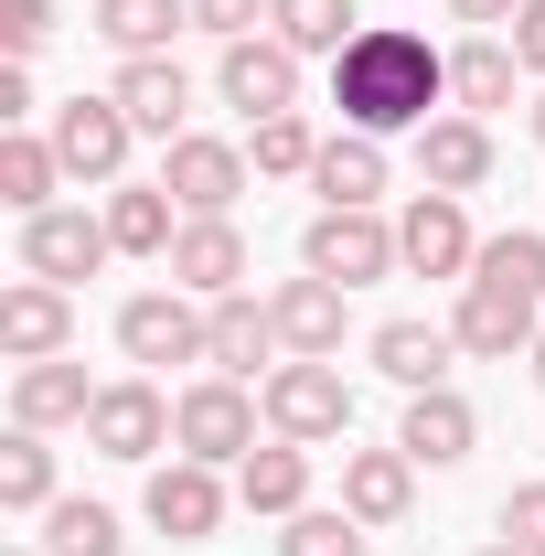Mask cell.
<instances>
[{
  "label": "cell",
  "mask_w": 545,
  "mask_h": 556,
  "mask_svg": "<svg viewBox=\"0 0 545 556\" xmlns=\"http://www.w3.org/2000/svg\"><path fill=\"white\" fill-rule=\"evenodd\" d=\"M396 257H407L417 278H471V257H481L471 204H460V193H417V204L396 214Z\"/></svg>",
  "instance_id": "9a60e30c"
},
{
  "label": "cell",
  "mask_w": 545,
  "mask_h": 556,
  "mask_svg": "<svg viewBox=\"0 0 545 556\" xmlns=\"http://www.w3.org/2000/svg\"><path fill=\"white\" fill-rule=\"evenodd\" d=\"M118 353H129L139 375L150 364H204V300L193 289H139V300H118Z\"/></svg>",
  "instance_id": "9c48e42d"
},
{
  "label": "cell",
  "mask_w": 545,
  "mask_h": 556,
  "mask_svg": "<svg viewBox=\"0 0 545 556\" xmlns=\"http://www.w3.org/2000/svg\"><path fill=\"white\" fill-rule=\"evenodd\" d=\"M54 182H65V150L33 129H0V204L11 214H54Z\"/></svg>",
  "instance_id": "83f0119b"
},
{
  "label": "cell",
  "mask_w": 545,
  "mask_h": 556,
  "mask_svg": "<svg viewBox=\"0 0 545 556\" xmlns=\"http://www.w3.org/2000/svg\"><path fill=\"white\" fill-rule=\"evenodd\" d=\"M246 150L236 139H204V129H182L172 150H161V182H172V204L182 214H236V193H246Z\"/></svg>",
  "instance_id": "4fadbf2b"
},
{
  "label": "cell",
  "mask_w": 545,
  "mask_h": 556,
  "mask_svg": "<svg viewBox=\"0 0 545 556\" xmlns=\"http://www.w3.org/2000/svg\"><path fill=\"white\" fill-rule=\"evenodd\" d=\"M449 332H460V353H481V364L535 353V332H545V225L481 236V257H471V278H460Z\"/></svg>",
  "instance_id": "7a4b0ae2"
},
{
  "label": "cell",
  "mask_w": 545,
  "mask_h": 556,
  "mask_svg": "<svg viewBox=\"0 0 545 556\" xmlns=\"http://www.w3.org/2000/svg\"><path fill=\"white\" fill-rule=\"evenodd\" d=\"M268 33L289 43V54H342V43L364 33V11H353V0H278Z\"/></svg>",
  "instance_id": "4dcf8cb0"
},
{
  "label": "cell",
  "mask_w": 545,
  "mask_h": 556,
  "mask_svg": "<svg viewBox=\"0 0 545 556\" xmlns=\"http://www.w3.org/2000/svg\"><path fill=\"white\" fill-rule=\"evenodd\" d=\"M449 353H460L449 321H375V375H385V386H407V396L449 386Z\"/></svg>",
  "instance_id": "d4e9b609"
},
{
  "label": "cell",
  "mask_w": 545,
  "mask_h": 556,
  "mask_svg": "<svg viewBox=\"0 0 545 556\" xmlns=\"http://www.w3.org/2000/svg\"><path fill=\"white\" fill-rule=\"evenodd\" d=\"M503 43H514V54H524V75L545 86V0H524V11H514V33H503Z\"/></svg>",
  "instance_id": "74e56055"
},
{
  "label": "cell",
  "mask_w": 545,
  "mask_h": 556,
  "mask_svg": "<svg viewBox=\"0 0 545 556\" xmlns=\"http://www.w3.org/2000/svg\"><path fill=\"white\" fill-rule=\"evenodd\" d=\"M65 343H75V289L11 278V289H0V353H11V364H54Z\"/></svg>",
  "instance_id": "ac0fdd59"
},
{
  "label": "cell",
  "mask_w": 545,
  "mask_h": 556,
  "mask_svg": "<svg viewBox=\"0 0 545 556\" xmlns=\"http://www.w3.org/2000/svg\"><path fill=\"white\" fill-rule=\"evenodd\" d=\"M278 0H193V22H204L214 43H246V33H268Z\"/></svg>",
  "instance_id": "8d00e7d4"
},
{
  "label": "cell",
  "mask_w": 545,
  "mask_h": 556,
  "mask_svg": "<svg viewBox=\"0 0 545 556\" xmlns=\"http://www.w3.org/2000/svg\"><path fill=\"white\" fill-rule=\"evenodd\" d=\"M0 129H33V65H0Z\"/></svg>",
  "instance_id": "f35d334b"
},
{
  "label": "cell",
  "mask_w": 545,
  "mask_h": 556,
  "mask_svg": "<svg viewBox=\"0 0 545 556\" xmlns=\"http://www.w3.org/2000/svg\"><path fill=\"white\" fill-rule=\"evenodd\" d=\"M407 503H417V460L407 450H342V514L353 525H407Z\"/></svg>",
  "instance_id": "ffe728a7"
},
{
  "label": "cell",
  "mask_w": 545,
  "mask_h": 556,
  "mask_svg": "<svg viewBox=\"0 0 545 556\" xmlns=\"http://www.w3.org/2000/svg\"><path fill=\"white\" fill-rule=\"evenodd\" d=\"M514 75H524V54H514L503 33H471V43H449V108H460V118H492V108H514Z\"/></svg>",
  "instance_id": "484cf974"
},
{
  "label": "cell",
  "mask_w": 545,
  "mask_h": 556,
  "mask_svg": "<svg viewBox=\"0 0 545 556\" xmlns=\"http://www.w3.org/2000/svg\"><path fill=\"white\" fill-rule=\"evenodd\" d=\"M417 182H428V193H481V182H492V129L460 118V108L428 118V129H417Z\"/></svg>",
  "instance_id": "7402d4cb"
},
{
  "label": "cell",
  "mask_w": 545,
  "mask_h": 556,
  "mask_svg": "<svg viewBox=\"0 0 545 556\" xmlns=\"http://www.w3.org/2000/svg\"><path fill=\"white\" fill-rule=\"evenodd\" d=\"M11 556H43V546H11Z\"/></svg>",
  "instance_id": "ee69618b"
},
{
  "label": "cell",
  "mask_w": 545,
  "mask_h": 556,
  "mask_svg": "<svg viewBox=\"0 0 545 556\" xmlns=\"http://www.w3.org/2000/svg\"><path fill=\"white\" fill-rule=\"evenodd\" d=\"M107 97H118V108L139 118V139H161V150H172L182 118H193V75L172 65V54H118V86H107Z\"/></svg>",
  "instance_id": "d6986e66"
},
{
  "label": "cell",
  "mask_w": 545,
  "mask_h": 556,
  "mask_svg": "<svg viewBox=\"0 0 545 556\" xmlns=\"http://www.w3.org/2000/svg\"><path fill=\"white\" fill-rule=\"evenodd\" d=\"M257 396H268V439H300V450H321V439H353V386H342L332 364H300V353H289V364H278Z\"/></svg>",
  "instance_id": "277c9868"
},
{
  "label": "cell",
  "mask_w": 545,
  "mask_h": 556,
  "mask_svg": "<svg viewBox=\"0 0 545 556\" xmlns=\"http://www.w3.org/2000/svg\"><path fill=\"white\" fill-rule=\"evenodd\" d=\"M86 450H97V460H161V450H172V396H161L150 375L97 386V407H86Z\"/></svg>",
  "instance_id": "8992f818"
},
{
  "label": "cell",
  "mask_w": 545,
  "mask_h": 556,
  "mask_svg": "<svg viewBox=\"0 0 545 556\" xmlns=\"http://www.w3.org/2000/svg\"><path fill=\"white\" fill-rule=\"evenodd\" d=\"M129 535H118V514L107 503H54L43 514V556H118Z\"/></svg>",
  "instance_id": "d6a6232c"
},
{
  "label": "cell",
  "mask_w": 545,
  "mask_h": 556,
  "mask_svg": "<svg viewBox=\"0 0 545 556\" xmlns=\"http://www.w3.org/2000/svg\"><path fill=\"white\" fill-rule=\"evenodd\" d=\"M268 321H278V343L300 353V364H332L342 332H353V289H332V278H278L268 289Z\"/></svg>",
  "instance_id": "5bb4252c"
},
{
  "label": "cell",
  "mask_w": 545,
  "mask_h": 556,
  "mask_svg": "<svg viewBox=\"0 0 545 556\" xmlns=\"http://www.w3.org/2000/svg\"><path fill=\"white\" fill-rule=\"evenodd\" d=\"M161 268H172V289H193V300H236L257 257H246V225L236 214H182V236H172Z\"/></svg>",
  "instance_id": "30bf717a"
},
{
  "label": "cell",
  "mask_w": 545,
  "mask_h": 556,
  "mask_svg": "<svg viewBox=\"0 0 545 556\" xmlns=\"http://www.w3.org/2000/svg\"><path fill=\"white\" fill-rule=\"evenodd\" d=\"M43 139L65 150V182H129V139H139V118L118 108V97H65Z\"/></svg>",
  "instance_id": "ba28073f"
},
{
  "label": "cell",
  "mask_w": 545,
  "mask_h": 556,
  "mask_svg": "<svg viewBox=\"0 0 545 556\" xmlns=\"http://www.w3.org/2000/svg\"><path fill=\"white\" fill-rule=\"evenodd\" d=\"M439 97H449V54L428 33H407V22H364L332 54V108H342V129H364V139L428 129Z\"/></svg>",
  "instance_id": "6da1fadb"
},
{
  "label": "cell",
  "mask_w": 545,
  "mask_h": 556,
  "mask_svg": "<svg viewBox=\"0 0 545 556\" xmlns=\"http://www.w3.org/2000/svg\"><path fill=\"white\" fill-rule=\"evenodd\" d=\"M86 407H97V386H86V364H11V428H86Z\"/></svg>",
  "instance_id": "44dd1931"
},
{
  "label": "cell",
  "mask_w": 545,
  "mask_h": 556,
  "mask_svg": "<svg viewBox=\"0 0 545 556\" xmlns=\"http://www.w3.org/2000/svg\"><path fill=\"white\" fill-rule=\"evenodd\" d=\"M535 386H545V332H535Z\"/></svg>",
  "instance_id": "b9f144b4"
},
{
  "label": "cell",
  "mask_w": 545,
  "mask_h": 556,
  "mask_svg": "<svg viewBox=\"0 0 545 556\" xmlns=\"http://www.w3.org/2000/svg\"><path fill=\"white\" fill-rule=\"evenodd\" d=\"M246 161H257L268 182H310V161H321V129H310L300 108H289V118H257V129H246Z\"/></svg>",
  "instance_id": "1f68e13d"
},
{
  "label": "cell",
  "mask_w": 545,
  "mask_h": 556,
  "mask_svg": "<svg viewBox=\"0 0 545 556\" xmlns=\"http://www.w3.org/2000/svg\"><path fill=\"white\" fill-rule=\"evenodd\" d=\"M182 22H193V0H97V33L118 54H172Z\"/></svg>",
  "instance_id": "f546056e"
},
{
  "label": "cell",
  "mask_w": 545,
  "mask_h": 556,
  "mask_svg": "<svg viewBox=\"0 0 545 556\" xmlns=\"http://www.w3.org/2000/svg\"><path fill=\"white\" fill-rule=\"evenodd\" d=\"M449 11H460L471 33H514V11H524V0H449Z\"/></svg>",
  "instance_id": "ab89813d"
},
{
  "label": "cell",
  "mask_w": 545,
  "mask_h": 556,
  "mask_svg": "<svg viewBox=\"0 0 545 556\" xmlns=\"http://www.w3.org/2000/svg\"><path fill=\"white\" fill-rule=\"evenodd\" d=\"M310 193H321V214H375V204H385V139H364V129L321 139Z\"/></svg>",
  "instance_id": "603a6c76"
},
{
  "label": "cell",
  "mask_w": 545,
  "mask_h": 556,
  "mask_svg": "<svg viewBox=\"0 0 545 556\" xmlns=\"http://www.w3.org/2000/svg\"><path fill=\"white\" fill-rule=\"evenodd\" d=\"M118 257V236H107V214L86 204H54V214H22V278H54V289H75V278H97Z\"/></svg>",
  "instance_id": "52a82bcc"
},
{
  "label": "cell",
  "mask_w": 545,
  "mask_h": 556,
  "mask_svg": "<svg viewBox=\"0 0 545 556\" xmlns=\"http://www.w3.org/2000/svg\"><path fill=\"white\" fill-rule=\"evenodd\" d=\"M300 268L332 278V289H375V278H396V225L385 214H310V236H300Z\"/></svg>",
  "instance_id": "5b68a950"
},
{
  "label": "cell",
  "mask_w": 545,
  "mask_h": 556,
  "mask_svg": "<svg viewBox=\"0 0 545 556\" xmlns=\"http://www.w3.org/2000/svg\"><path fill=\"white\" fill-rule=\"evenodd\" d=\"M396 450H407L417 471H460L481 450V407L460 386H428V396H407V417H396Z\"/></svg>",
  "instance_id": "2e32d148"
},
{
  "label": "cell",
  "mask_w": 545,
  "mask_h": 556,
  "mask_svg": "<svg viewBox=\"0 0 545 556\" xmlns=\"http://www.w3.org/2000/svg\"><path fill=\"white\" fill-rule=\"evenodd\" d=\"M375 546V525H353L342 503H310V514H289V535H278V556H364Z\"/></svg>",
  "instance_id": "836d02e7"
},
{
  "label": "cell",
  "mask_w": 545,
  "mask_h": 556,
  "mask_svg": "<svg viewBox=\"0 0 545 556\" xmlns=\"http://www.w3.org/2000/svg\"><path fill=\"white\" fill-rule=\"evenodd\" d=\"M107 236H118V257H172V236H182V204H172V182H107Z\"/></svg>",
  "instance_id": "4316f807"
},
{
  "label": "cell",
  "mask_w": 545,
  "mask_h": 556,
  "mask_svg": "<svg viewBox=\"0 0 545 556\" xmlns=\"http://www.w3.org/2000/svg\"><path fill=\"white\" fill-rule=\"evenodd\" d=\"M225 503H236V492H225V471L182 460V450H172V460L150 471V492H139V514H150V525H161L172 546H204L214 525H225Z\"/></svg>",
  "instance_id": "7c38bea8"
},
{
  "label": "cell",
  "mask_w": 545,
  "mask_h": 556,
  "mask_svg": "<svg viewBox=\"0 0 545 556\" xmlns=\"http://www.w3.org/2000/svg\"><path fill=\"white\" fill-rule=\"evenodd\" d=\"M204 364H214V375H236V386H257V364H289V343H278V321H268L257 289L204 300Z\"/></svg>",
  "instance_id": "e0dca14e"
},
{
  "label": "cell",
  "mask_w": 545,
  "mask_h": 556,
  "mask_svg": "<svg viewBox=\"0 0 545 556\" xmlns=\"http://www.w3.org/2000/svg\"><path fill=\"white\" fill-rule=\"evenodd\" d=\"M257 428H268V396H246L236 375H204V386L172 396V450L204 460V471H236L257 450Z\"/></svg>",
  "instance_id": "3957f363"
},
{
  "label": "cell",
  "mask_w": 545,
  "mask_h": 556,
  "mask_svg": "<svg viewBox=\"0 0 545 556\" xmlns=\"http://www.w3.org/2000/svg\"><path fill=\"white\" fill-rule=\"evenodd\" d=\"M214 97H225V108H246V129H257V118H289V108H300V54H289L278 33H246V43H225Z\"/></svg>",
  "instance_id": "8fae6325"
},
{
  "label": "cell",
  "mask_w": 545,
  "mask_h": 556,
  "mask_svg": "<svg viewBox=\"0 0 545 556\" xmlns=\"http://www.w3.org/2000/svg\"><path fill=\"white\" fill-rule=\"evenodd\" d=\"M236 503L268 514V525L310 514V450H300V439H257V450L236 460Z\"/></svg>",
  "instance_id": "cb8c5ba5"
},
{
  "label": "cell",
  "mask_w": 545,
  "mask_h": 556,
  "mask_svg": "<svg viewBox=\"0 0 545 556\" xmlns=\"http://www.w3.org/2000/svg\"><path fill=\"white\" fill-rule=\"evenodd\" d=\"M481 556H524V546H481Z\"/></svg>",
  "instance_id": "7bdbcfd3"
},
{
  "label": "cell",
  "mask_w": 545,
  "mask_h": 556,
  "mask_svg": "<svg viewBox=\"0 0 545 556\" xmlns=\"http://www.w3.org/2000/svg\"><path fill=\"white\" fill-rule=\"evenodd\" d=\"M0 514H54V439L43 428L0 439Z\"/></svg>",
  "instance_id": "f1b7e54d"
},
{
  "label": "cell",
  "mask_w": 545,
  "mask_h": 556,
  "mask_svg": "<svg viewBox=\"0 0 545 556\" xmlns=\"http://www.w3.org/2000/svg\"><path fill=\"white\" fill-rule=\"evenodd\" d=\"M524 129H535V150H545V97H535V108H524Z\"/></svg>",
  "instance_id": "60d3db41"
},
{
  "label": "cell",
  "mask_w": 545,
  "mask_h": 556,
  "mask_svg": "<svg viewBox=\"0 0 545 556\" xmlns=\"http://www.w3.org/2000/svg\"><path fill=\"white\" fill-rule=\"evenodd\" d=\"M503 546L545 556V482H514V492H503Z\"/></svg>",
  "instance_id": "d590c367"
},
{
  "label": "cell",
  "mask_w": 545,
  "mask_h": 556,
  "mask_svg": "<svg viewBox=\"0 0 545 556\" xmlns=\"http://www.w3.org/2000/svg\"><path fill=\"white\" fill-rule=\"evenodd\" d=\"M54 43V0H0V65H33Z\"/></svg>",
  "instance_id": "e575fe53"
}]
</instances>
